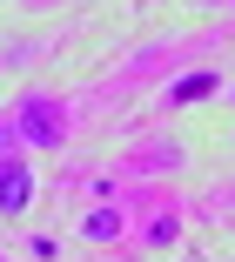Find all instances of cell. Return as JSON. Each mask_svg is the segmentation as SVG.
I'll use <instances>...</instances> for the list:
<instances>
[{"label": "cell", "instance_id": "6da1fadb", "mask_svg": "<svg viewBox=\"0 0 235 262\" xmlns=\"http://www.w3.org/2000/svg\"><path fill=\"white\" fill-rule=\"evenodd\" d=\"M27 148H61V135H68V115H61V101H47V94H27L20 108H14V121H7Z\"/></svg>", "mask_w": 235, "mask_h": 262}, {"label": "cell", "instance_id": "7a4b0ae2", "mask_svg": "<svg viewBox=\"0 0 235 262\" xmlns=\"http://www.w3.org/2000/svg\"><path fill=\"white\" fill-rule=\"evenodd\" d=\"M34 208V168L20 155H0V215H27Z\"/></svg>", "mask_w": 235, "mask_h": 262}, {"label": "cell", "instance_id": "3957f363", "mask_svg": "<svg viewBox=\"0 0 235 262\" xmlns=\"http://www.w3.org/2000/svg\"><path fill=\"white\" fill-rule=\"evenodd\" d=\"M114 235H121V215H114V208L88 215V242H114Z\"/></svg>", "mask_w": 235, "mask_h": 262}, {"label": "cell", "instance_id": "277c9868", "mask_svg": "<svg viewBox=\"0 0 235 262\" xmlns=\"http://www.w3.org/2000/svg\"><path fill=\"white\" fill-rule=\"evenodd\" d=\"M202 94H215V74H188L182 88H175V101H202Z\"/></svg>", "mask_w": 235, "mask_h": 262}]
</instances>
